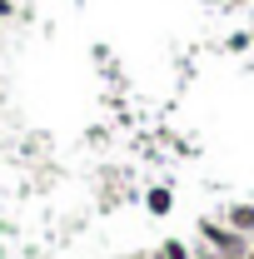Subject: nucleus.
I'll use <instances>...</instances> for the list:
<instances>
[{"label":"nucleus","mask_w":254,"mask_h":259,"mask_svg":"<svg viewBox=\"0 0 254 259\" xmlns=\"http://www.w3.org/2000/svg\"><path fill=\"white\" fill-rule=\"evenodd\" d=\"M199 239H204L215 254H249V239H244L239 229L220 225V220H199Z\"/></svg>","instance_id":"nucleus-1"},{"label":"nucleus","mask_w":254,"mask_h":259,"mask_svg":"<svg viewBox=\"0 0 254 259\" xmlns=\"http://www.w3.org/2000/svg\"><path fill=\"white\" fill-rule=\"evenodd\" d=\"M224 225L239 229L244 239H254V204H229V209H224Z\"/></svg>","instance_id":"nucleus-2"},{"label":"nucleus","mask_w":254,"mask_h":259,"mask_svg":"<svg viewBox=\"0 0 254 259\" xmlns=\"http://www.w3.org/2000/svg\"><path fill=\"white\" fill-rule=\"evenodd\" d=\"M170 204H175L170 190H150V194H145V209H150V214H170Z\"/></svg>","instance_id":"nucleus-3"},{"label":"nucleus","mask_w":254,"mask_h":259,"mask_svg":"<svg viewBox=\"0 0 254 259\" xmlns=\"http://www.w3.org/2000/svg\"><path fill=\"white\" fill-rule=\"evenodd\" d=\"M155 259H194V254H190V249H185V244H180V239H164Z\"/></svg>","instance_id":"nucleus-4"},{"label":"nucleus","mask_w":254,"mask_h":259,"mask_svg":"<svg viewBox=\"0 0 254 259\" xmlns=\"http://www.w3.org/2000/svg\"><path fill=\"white\" fill-rule=\"evenodd\" d=\"M229 5H244V0H229Z\"/></svg>","instance_id":"nucleus-5"},{"label":"nucleus","mask_w":254,"mask_h":259,"mask_svg":"<svg viewBox=\"0 0 254 259\" xmlns=\"http://www.w3.org/2000/svg\"><path fill=\"white\" fill-rule=\"evenodd\" d=\"M249 249H254V239H249Z\"/></svg>","instance_id":"nucleus-6"}]
</instances>
